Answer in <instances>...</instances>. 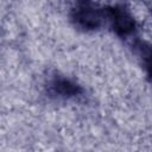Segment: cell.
<instances>
[{"label":"cell","mask_w":152,"mask_h":152,"mask_svg":"<svg viewBox=\"0 0 152 152\" xmlns=\"http://www.w3.org/2000/svg\"><path fill=\"white\" fill-rule=\"evenodd\" d=\"M75 20L86 28H95L100 25L101 18L97 12L90 8H81L75 12Z\"/></svg>","instance_id":"2"},{"label":"cell","mask_w":152,"mask_h":152,"mask_svg":"<svg viewBox=\"0 0 152 152\" xmlns=\"http://www.w3.org/2000/svg\"><path fill=\"white\" fill-rule=\"evenodd\" d=\"M110 18L113 20L114 30L119 34H127L134 27V21L132 17L122 8H112L109 10Z\"/></svg>","instance_id":"1"},{"label":"cell","mask_w":152,"mask_h":152,"mask_svg":"<svg viewBox=\"0 0 152 152\" xmlns=\"http://www.w3.org/2000/svg\"><path fill=\"white\" fill-rule=\"evenodd\" d=\"M52 89L55 93L59 94L61 96H72L81 91V88L77 84L70 82L69 80H64V78L56 80L52 83Z\"/></svg>","instance_id":"3"}]
</instances>
